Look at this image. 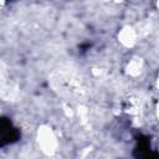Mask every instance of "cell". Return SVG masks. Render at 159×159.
Masks as SVG:
<instances>
[{
    "label": "cell",
    "instance_id": "cell-1",
    "mask_svg": "<svg viewBox=\"0 0 159 159\" xmlns=\"http://www.w3.org/2000/svg\"><path fill=\"white\" fill-rule=\"evenodd\" d=\"M0 145L4 147L6 144L14 143L20 138V133L16 128L12 127L11 122L7 118H1V124H0Z\"/></svg>",
    "mask_w": 159,
    "mask_h": 159
}]
</instances>
